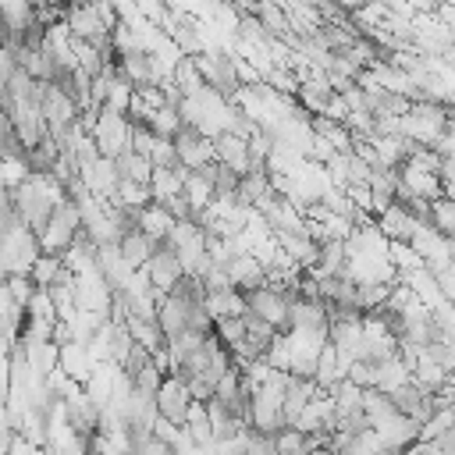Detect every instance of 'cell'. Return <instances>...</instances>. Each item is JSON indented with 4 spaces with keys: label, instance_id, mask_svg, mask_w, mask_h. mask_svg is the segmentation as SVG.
I'll use <instances>...</instances> for the list:
<instances>
[{
    "label": "cell",
    "instance_id": "9",
    "mask_svg": "<svg viewBox=\"0 0 455 455\" xmlns=\"http://www.w3.org/2000/svg\"><path fill=\"white\" fill-rule=\"evenodd\" d=\"M224 270H228V277H231V284H235L238 291H252V288L267 284L263 263H259L252 252H238V256H231V259L224 263Z\"/></svg>",
    "mask_w": 455,
    "mask_h": 455
},
{
    "label": "cell",
    "instance_id": "1",
    "mask_svg": "<svg viewBox=\"0 0 455 455\" xmlns=\"http://www.w3.org/2000/svg\"><path fill=\"white\" fill-rule=\"evenodd\" d=\"M78 228H82V220H78V206H75L71 199L57 203V206L50 210V217H46L43 231L36 235L39 252H57V256H60V252H64V249L75 242Z\"/></svg>",
    "mask_w": 455,
    "mask_h": 455
},
{
    "label": "cell",
    "instance_id": "25",
    "mask_svg": "<svg viewBox=\"0 0 455 455\" xmlns=\"http://www.w3.org/2000/svg\"><path fill=\"white\" fill-rule=\"evenodd\" d=\"M4 288H7V295H11L18 306H25V302L32 299V291H36V284L28 281V274H7V277H4Z\"/></svg>",
    "mask_w": 455,
    "mask_h": 455
},
{
    "label": "cell",
    "instance_id": "19",
    "mask_svg": "<svg viewBox=\"0 0 455 455\" xmlns=\"http://www.w3.org/2000/svg\"><path fill=\"white\" fill-rule=\"evenodd\" d=\"M427 224H430L437 235H444V238L455 235V203H451V196H437V199H430Z\"/></svg>",
    "mask_w": 455,
    "mask_h": 455
},
{
    "label": "cell",
    "instance_id": "2",
    "mask_svg": "<svg viewBox=\"0 0 455 455\" xmlns=\"http://www.w3.org/2000/svg\"><path fill=\"white\" fill-rule=\"evenodd\" d=\"M128 132H132V121H128L124 114L100 107L96 124H92L89 139H92V146H96V153H100V156H117V153H124V149H128Z\"/></svg>",
    "mask_w": 455,
    "mask_h": 455
},
{
    "label": "cell",
    "instance_id": "6",
    "mask_svg": "<svg viewBox=\"0 0 455 455\" xmlns=\"http://www.w3.org/2000/svg\"><path fill=\"white\" fill-rule=\"evenodd\" d=\"M188 391H185V380L178 373H164L160 387L153 391V405H156V416L171 419V423H185V409H188Z\"/></svg>",
    "mask_w": 455,
    "mask_h": 455
},
{
    "label": "cell",
    "instance_id": "24",
    "mask_svg": "<svg viewBox=\"0 0 455 455\" xmlns=\"http://www.w3.org/2000/svg\"><path fill=\"white\" fill-rule=\"evenodd\" d=\"M451 419H455V416H451V409H434V412H430V416L419 423L416 441H434L441 430H448V427H451Z\"/></svg>",
    "mask_w": 455,
    "mask_h": 455
},
{
    "label": "cell",
    "instance_id": "22",
    "mask_svg": "<svg viewBox=\"0 0 455 455\" xmlns=\"http://www.w3.org/2000/svg\"><path fill=\"white\" fill-rule=\"evenodd\" d=\"M274 448H277V455H306V434L295 427H277Z\"/></svg>",
    "mask_w": 455,
    "mask_h": 455
},
{
    "label": "cell",
    "instance_id": "8",
    "mask_svg": "<svg viewBox=\"0 0 455 455\" xmlns=\"http://www.w3.org/2000/svg\"><path fill=\"white\" fill-rule=\"evenodd\" d=\"M373 224H377V231H380L387 242H409V235H412V228H416L419 220L395 199L391 206H384V210L373 217Z\"/></svg>",
    "mask_w": 455,
    "mask_h": 455
},
{
    "label": "cell",
    "instance_id": "14",
    "mask_svg": "<svg viewBox=\"0 0 455 455\" xmlns=\"http://www.w3.org/2000/svg\"><path fill=\"white\" fill-rule=\"evenodd\" d=\"M252 18L263 25V32H267V36H288V32H291V21H288L284 7H281V4H274V0H256Z\"/></svg>",
    "mask_w": 455,
    "mask_h": 455
},
{
    "label": "cell",
    "instance_id": "29",
    "mask_svg": "<svg viewBox=\"0 0 455 455\" xmlns=\"http://www.w3.org/2000/svg\"><path fill=\"white\" fill-rule=\"evenodd\" d=\"M434 448H437L441 455H455V427H448V430H441V434L434 437Z\"/></svg>",
    "mask_w": 455,
    "mask_h": 455
},
{
    "label": "cell",
    "instance_id": "13",
    "mask_svg": "<svg viewBox=\"0 0 455 455\" xmlns=\"http://www.w3.org/2000/svg\"><path fill=\"white\" fill-rule=\"evenodd\" d=\"M171 224H174V217L160 206V203H146L142 210H139V217H135V228L142 231V235H149V238H167V231H171Z\"/></svg>",
    "mask_w": 455,
    "mask_h": 455
},
{
    "label": "cell",
    "instance_id": "20",
    "mask_svg": "<svg viewBox=\"0 0 455 455\" xmlns=\"http://www.w3.org/2000/svg\"><path fill=\"white\" fill-rule=\"evenodd\" d=\"M146 128L153 132V135H160V139H171L178 128H181V117H178V107H171V103H164V107H156L153 114H149V121H146Z\"/></svg>",
    "mask_w": 455,
    "mask_h": 455
},
{
    "label": "cell",
    "instance_id": "18",
    "mask_svg": "<svg viewBox=\"0 0 455 455\" xmlns=\"http://www.w3.org/2000/svg\"><path fill=\"white\" fill-rule=\"evenodd\" d=\"M107 203L139 210V206H146V203H153V199H149V185H142V181H128V178H117V185H114V196H110Z\"/></svg>",
    "mask_w": 455,
    "mask_h": 455
},
{
    "label": "cell",
    "instance_id": "30",
    "mask_svg": "<svg viewBox=\"0 0 455 455\" xmlns=\"http://www.w3.org/2000/svg\"><path fill=\"white\" fill-rule=\"evenodd\" d=\"M441 4H451V0H430V7H441Z\"/></svg>",
    "mask_w": 455,
    "mask_h": 455
},
{
    "label": "cell",
    "instance_id": "5",
    "mask_svg": "<svg viewBox=\"0 0 455 455\" xmlns=\"http://www.w3.org/2000/svg\"><path fill=\"white\" fill-rule=\"evenodd\" d=\"M171 146H174L178 164L188 167V171H196V167H203V164L213 160V139H210V135H199L196 128H185V124H181V128L171 135Z\"/></svg>",
    "mask_w": 455,
    "mask_h": 455
},
{
    "label": "cell",
    "instance_id": "21",
    "mask_svg": "<svg viewBox=\"0 0 455 455\" xmlns=\"http://www.w3.org/2000/svg\"><path fill=\"white\" fill-rule=\"evenodd\" d=\"M387 263L395 267V274H405V270L423 267V259L416 256V249L409 242H387Z\"/></svg>",
    "mask_w": 455,
    "mask_h": 455
},
{
    "label": "cell",
    "instance_id": "15",
    "mask_svg": "<svg viewBox=\"0 0 455 455\" xmlns=\"http://www.w3.org/2000/svg\"><path fill=\"white\" fill-rule=\"evenodd\" d=\"M181 196H185V203L192 206V220H196V213L213 203V185H210L206 178H199L196 171H185V178H181Z\"/></svg>",
    "mask_w": 455,
    "mask_h": 455
},
{
    "label": "cell",
    "instance_id": "16",
    "mask_svg": "<svg viewBox=\"0 0 455 455\" xmlns=\"http://www.w3.org/2000/svg\"><path fill=\"white\" fill-rule=\"evenodd\" d=\"M124 331L132 334V341L135 345H142L146 352H153V348H160L164 345V334H160V327H156V320H142V316H135V313H124Z\"/></svg>",
    "mask_w": 455,
    "mask_h": 455
},
{
    "label": "cell",
    "instance_id": "11",
    "mask_svg": "<svg viewBox=\"0 0 455 455\" xmlns=\"http://www.w3.org/2000/svg\"><path fill=\"white\" fill-rule=\"evenodd\" d=\"M185 171H188V167H181V164H174V167H153V171H149V199H153V203H164V199L178 196Z\"/></svg>",
    "mask_w": 455,
    "mask_h": 455
},
{
    "label": "cell",
    "instance_id": "17",
    "mask_svg": "<svg viewBox=\"0 0 455 455\" xmlns=\"http://www.w3.org/2000/svg\"><path fill=\"white\" fill-rule=\"evenodd\" d=\"M110 160H114V171H117V178H128V181H142V185H149V171H153L149 156H139V153L124 149V153L110 156Z\"/></svg>",
    "mask_w": 455,
    "mask_h": 455
},
{
    "label": "cell",
    "instance_id": "26",
    "mask_svg": "<svg viewBox=\"0 0 455 455\" xmlns=\"http://www.w3.org/2000/svg\"><path fill=\"white\" fill-rule=\"evenodd\" d=\"M149 164H153V167H174V164H178L171 139H160V135L153 139V149H149Z\"/></svg>",
    "mask_w": 455,
    "mask_h": 455
},
{
    "label": "cell",
    "instance_id": "12",
    "mask_svg": "<svg viewBox=\"0 0 455 455\" xmlns=\"http://www.w3.org/2000/svg\"><path fill=\"white\" fill-rule=\"evenodd\" d=\"M203 309L210 320H220V316H242L245 313V295L238 288H228V291H206L203 295Z\"/></svg>",
    "mask_w": 455,
    "mask_h": 455
},
{
    "label": "cell",
    "instance_id": "4",
    "mask_svg": "<svg viewBox=\"0 0 455 455\" xmlns=\"http://www.w3.org/2000/svg\"><path fill=\"white\" fill-rule=\"evenodd\" d=\"M142 270H146L153 291H160V295L171 291V288L185 277V270H181V263H178V256H174V249H171L167 242H156V249H153V256L142 263Z\"/></svg>",
    "mask_w": 455,
    "mask_h": 455
},
{
    "label": "cell",
    "instance_id": "3",
    "mask_svg": "<svg viewBox=\"0 0 455 455\" xmlns=\"http://www.w3.org/2000/svg\"><path fill=\"white\" fill-rule=\"evenodd\" d=\"M245 295V309L249 313H256L259 320H267L274 331H288V295L284 291H277V288H267V284H259V288H252V291H242Z\"/></svg>",
    "mask_w": 455,
    "mask_h": 455
},
{
    "label": "cell",
    "instance_id": "23",
    "mask_svg": "<svg viewBox=\"0 0 455 455\" xmlns=\"http://www.w3.org/2000/svg\"><path fill=\"white\" fill-rule=\"evenodd\" d=\"M213 338H217L224 348L238 345V341L245 338V323H242V316H220V320H213Z\"/></svg>",
    "mask_w": 455,
    "mask_h": 455
},
{
    "label": "cell",
    "instance_id": "27",
    "mask_svg": "<svg viewBox=\"0 0 455 455\" xmlns=\"http://www.w3.org/2000/svg\"><path fill=\"white\" fill-rule=\"evenodd\" d=\"M181 430H185V427H178V423H171V419H164V416H153V427H149V434L160 437V441H167L171 448H174V441L181 437Z\"/></svg>",
    "mask_w": 455,
    "mask_h": 455
},
{
    "label": "cell",
    "instance_id": "28",
    "mask_svg": "<svg viewBox=\"0 0 455 455\" xmlns=\"http://www.w3.org/2000/svg\"><path fill=\"white\" fill-rule=\"evenodd\" d=\"M4 455H43V448L39 444H32L28 437H21L18 430L11 434V444H7V451Z\"/></svg>",
    "mask_w": 455,
    "mask_h": 455
},
{
    "label": "cell",
    "instance_id": "7",
    "mask_svg": "<svg viewBox=\"0 0 455 455\" xmlns=\"http://www.w3.org/2000/svg\"><path fill=\"white\" fill-rule=\"evenodd\" d=\"M213 160L224 164L228 171H235L238 178H242L245 171H252L245 139H242V135H231V132H217V135H213Z\"/></svg>",
    "mask_w": 455,
    "mask_h": 455
},
{
    "label": "cell",
    "instance_id": "10",
    "mask_svg": "<svg viewBox=\"0 0 455 455\" xmlns=\"http://www.w3.org/2000/svg\"><path fill=\"white\" fill-rule=\"evenodd\" d=\"M117 252H121V259L132 267V270H139L149 256H153V249H156V238H149V235H142L139 228H132V231H124L117 242Z\"/></svg>",
    "mask_w": 455,
    "mask_h": 455
}]
</instances>
